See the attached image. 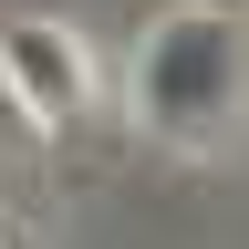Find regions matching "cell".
I'll return each instance as SVG.
<instances>
[{
  "instance_id": "cell-1",
  "label": "cell",
  "mask_w": 249,
  "mask_h": 249,
  "mask_svg": "<svg viewBox=\"0 0 249 249\" xmlns=\"http://www.w3.org/2000/svg\"><path fill=\"white\" fill-rule=\"evenodd\" d=\"M229 104H239V31H229V11L156 21L145 52H135V114L156 135H177V145H208L229 124Z\"/></svg>"
},
{
  "instance_id": "cell-2",
  "label": "cell",
  "mask_w": 249,
  "mask_h": 249,
  "mask_svg": "<svg viewBox=\"0 0 249 249\" xmlns=\"http://www.w3.org/2000/svg\"><path fill=\"white\" fill-rule=\"evenodd\" d=\"M0 83L31 124H73L93 104V52L62 21H0Z\"/></svg>"
}]
</instances>
